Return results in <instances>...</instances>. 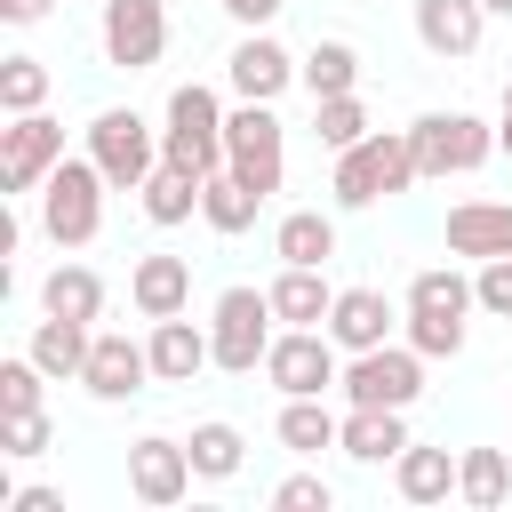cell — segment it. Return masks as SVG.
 Wrapping results in <instances>:
<instances>
[{"instance_id": "8fae6325", "label": "cell", "mask_w": 512, "mask_h": 512, "mask_svg": "<svg viewBox=\"0 0 512 512\" xmlns=\"http://www.w3.org/2000/svg\"><path fill=\"white\" fill-rule=\"evenodd\" d=\"M160 48H168V8L160 0H104V56L120 72L160 64Z\"/></svg>"}, {"instance_id": "7c38bea8", "label": "cell", "mask_w": 512, "mask_h": 512, "mask_svg": "<svg viewBox=\"0 0 512 512\" xmlns=\"http://www.w3.org/2000/svg\"><path fill=\"white\" fill-rule=\"evenodd\" d=\"M200 472H192V448L184 440H136L128 448V496L136 504H184V488H192Z\"/></svg>"}, {"instance_id": "ee69618b", "label": "cell", "mask_w": 512, "mask_h": 512, "mask_svg": "<svg viewBox=\"0 0 512 512\" xmlns=\"http://www.w3.org/2000/svg\"><path fill=\"white\" fill-rule=\"evenodd\" d=\"M504 112H512V80H504Z\"/></svg>"}, {"instance_id": "d6a6232c", "label": "cell", "mask_w": 512, "mask_h": 512, "mask_svg": "<svg viewBox=\"0 0 512 512\" xmlns=\"http://www.w3.org/2000/svg\"><path fill=\"white\" fill-rule=\"evenodd\" d=\"M368 128H376V120H368V104H360V96H320V112H312V136H320L328 152H352Z\"/></svg>"}, {"instance_id": "ac0fdd59", "label": "cell", "mask_w": 512, "mask_h": 512, "mask_svg": "<svg viewBox=\"0 0 512 512\" xmlns=\"http://www.w3.org/2000/svg\"><path fill=\"white\" fill-rule=\"evenodd\" d=\"M448 248L488 264V256H512V200H464L448 216Z\"/></svg>"}, {"instance_id": "e0dca14e", "label": "cell", "mask_w": 512, "mask_h": 512, "mask_svg": "<svg viewBox=\"0 0 512 512\" xmlns=\"http://www.w3.org/2000/svg\"><path fill=\"white\" fill-rule=\"evenodd\" d=\"M216 360V344H208V328H192L184 312H168V320H152V376L160 384H192L200 368Z\"/></svg>"}, {"instance_id": "f35d334b", "label": "cell", "mask_w": 512, "mask_h": 512, "mask_svg": "<svg viewBox=\"0 0 512 512\" xmlns=\"http://www.w3.org/2000/svg\"><path fill=\"white\" fill-rule=\"evenodd\" d=\"M8 512H64V488H16Z\"/></svg>"}, {"instance_id": "7402d4cb", "label": "cell", "mask_w": 512, "mask_h": 512, "mask_svg": "<svg viewBox=\"0 0 512 512\" xmlns=\"http://www.w3.org/2000/svg\"><path fill=\"white\" fill-rule=\"evenodd\" d=\"M392 488H400L408 504H448V496H456V456H448V448H416V440H408V448L392 456Z\"/></svg>"}, {"instance_id": "3957f363", "label": "cell", "mask_w": 512, "mask_h": 512, "mask_svg": "<svg viewBox=\"0 0 512 512\" xmlns=\"http://www.w3.org/2000/svg\"><path fill=\"white\" fill-rule=\"evenodd\" d=\"M40 224L56 248H88L104 224V168L96 160H56L40 184Z\"/></svg>"}, {"instance_id": "ab89813d", "label": "cell", "mask_w": 512, "mask_h": 512, "mask_svg": "<svg viewBox=\"0 0 512 512\" xmlns=\"http://www.w3.org/2000/svg\"><path fill=\"white\" fill-rule=\"evenodd\" d=\"M224 8H232V16L248 24V32H264V24H272V16L288 8V0H224Z\"/></svg>"}, {"instance_id": "5bb4252c", "label": "cell", "mask_w": 512, "mask_h": 512, "mask_svg": "<svg viewBox=\"0 0 512 512\" xmlns=\"http://www.w3.org/2000/svg\"><path fill=\"white\" fill-rule=\"evenodd\" d=\"M296 72H304V64H296V56H288L272 32H248V40L232 48V88H240V96H256V104H272V96H280Z\"/></svg>"}, {"instance_id": "4fadbf2b", "label": "cell", "mask_w": 512, "mask_h": 512, "mask_svg": "<svg viewBox=\"0 0 512 512\" xmlns=\"http://www.w3.org/2000/svg\"><path fill=\"white\" fill-rule=\"evenodd\" d=\"M144 376H152V344L120 336V328H96V344H88V368H80V384H88L96 400H128V392H144Z\"/></svg>"}, {"instance_id": "83f0119b", "label": "cell", "mask_w": 512, "mask_h": 512, "mask_svg": "<svg viewBox=\"0 0 512 512\" xmlns=\"http://www.w3.org/2000/svg\"><path fill=\"white\" fill-rule=\"evenodd\" d=\"M40 312H64V320H96V312H104V280H96L88 264H56V272L40 280Z\"/></svg>"}, {"instance_id": "8992f818", "label": "cell", "mask_w": 512, "mask_h": 512, "mask_svg": "<svg viewBox=\"0 0 512 512\" xmlns=\"http://www.w3.org/2000/svg\"><path fill=\"white\" fill-rule=\"evenodd\" d=\"M280 120H272V104H256V96H240V112H224V168L240 176V184H256L264 200L280 192Z\"/></svg>"}, {"instance_id": "603a6c76", "label": "cell", "mask_w": 512, "mask_h": 512, "mask_svg": "<svg viewBox=\"0 0 512 512\" xmlns=\"http://www.w3.org/2000/svg\"><path fill=\"white\" fill-rule=\"evenodd\" d=\"M88 344H96V328H88V320H64V312H48V320L32 328V360H40L48 376H80V368H88Z\"/></svg>"}, {"instance_id": "d590c367", "label": "cell", "mask_w": 512, "mask_h": 512, "mask_svg": "<svg viewBox=\"0 0 512 512\" xmlns=\"http://www.w3.org/2000/svg\"><path fill=\"white\" fill-rule=\"evenodd\" d=\"M272 504H280V512H328L336 496H328V480H320V472H296V480H280V488H272Z\"/></svg>"}, {"instance_id": "9c48e42d", "label": "cell", "mask_w": 512, "mask_h": 512, "mask_svg": "<svg viewBox=\"0 0 512 512\" xmlns=\"http://www.w3.org/2000/svg\"><path fill=\"white\" fill-rule=\"evenodd\" d=\"M56 160H64V128L48 112H8V128H0V184L8 192H40Z\"/></svg>"}, {"instance_id": "52a82bcc", "label": "cell", "mask_w": 512, "mask_h": 512, "mask_svg": "<svg viewBox=\"0 0 512 512\" xmlns=\"http://www.w3.org/2000/svg\"><path fill=\"white\" fill-rule=\"evenodd\" d=\"M416 392H424V352L416 344H368L344 368V400L352 408H408Z\"/></svg>"}, {"instance_id": "2e32d148", "label": "cell", "mask_w": 512, "mask_h": 512, "mask_svg": "<svg viewBox=\"0 0 512 512\" xmlns=\"http://www.w3.org/2000/svg\"><path fill=\"white\" fill-rule=\"evenodd\" d=\"M328 336H336L344 352L384 344V336H392V296H384V288H336V304H328Z\"/></svg>"}, {"instance_id": "836d02e7", "label": "cell", "mask_w": 512, "mask_h": 512, "mask_svg": "<svg viewBox=\"0 0 512 512\" xmlns=\"http://www.w3.org/2000/svg\"><path fill=\"white\" fill-rule=\"evenodd\" d=\"M48 96V64L40 56H8L0 64V112H40Z\"/></svg>"}, {"instance_id": "4dcf8cb0", "label": "cell", "mask_w": 512, "mask_h": 512, "mask_svg": "<svg viewBox=\"0 0 512 512\" xmlns=\"http://www.w3.org/2000/svg\"><path fill=\"white\" fill-rule=\"evenodd\" d=\"M192 472L200 480H232L240 472V456H248V440H240V424H192Z\"/></svg>"}, {"instance_id": "277c9868", "label": "cell", "mask_w": 512, "mask_h": 512, "mask_svg": "<svg viewBox=\"0 0 512 512\" xmlns=\"http://www.w3.org/2000/svg\"><path fill=\"white\" fill-rule=\"evenodd\" d=\"M272 288H224L216 296V320H208V344H216V368L232 376H256L264 352H272Z\"/></svg>"}, {"instance_id": "d4e9b609", "label": "cell", "mask_w": 512, "mask_h": 512, "mask_svg": "<svg viewBox=\"0 0 512 512\" xmlns=\"http://www.w3.org/2000/svg\"><path fill=\"white\" fill-rule=\"evenodd\" d=\"M456 496H464L472 512H504V496H512L504 448H464V456H456Z\"/></svg>"}, {"instance_id": "74e56055", "label": "cell", "mask_w": 512, "mask_h": 512, "mask_svg": "<svg viewBox=\"0 0 512 512\" xmlns=\"http://www.w3.org/2000/svg\"><path fill=\"white\" fill-rule=\"evenodd\" d=\"M472 288H480V304H488V312H504V320H512V256H488Z\"/></svg>"}, {"instance_id": "d6986e66", "label": "cell", "mask_w": 512, "mask_h": 512, "mask_svg": "<svg viewBox=\"0 0 512 512\" xmlns=\"http://www.w3.org/2000/svg\"><path fill=\"white\" fill-rule=\"evenodd\" d=\"M480 24H488L480 0H416V40L432 56H472L480 48Z\"/></svg>"}, {"instance_id": "7bdbcfd3", "label": "cell", "mask_w": 512, "mask_h": 512, "mask_svg": "<svg viewBox=\"0 0 512 512\" xmlns=\"http://www.w3.org/2000/svg\"><path fill=\"white\" fill-rule=\"evenodd\" d=\"M480 8H488V16H512V0H480Z\"/></svg>"}, {"instance_id": "f546056e", "label": "cell", "mask_w": 512, "mask_h": 512, "mask_svg": "<svg viewBox=\"0 0 512 512\" xmlns=\"http://www.w3.org/2000/svg\"><path fill=\"white\" fill-rule=\"evenodd\" d=\"M144 216L152 224H184V216H200V176H184V168H152L144 176Z\"/></svg>"}, {"instance_id": "8d00e7d4", "label": "cell", "mask_w": 512, "mask_h": 512, "mask_svg": "<svg viewBox=\"0 0 512 512\" xmlns=\"http://www.w3.org/2000/svg\"><path fill=\"white\" fill-rule=\"evenodd\" d=\"M0 448L8 456H40L48 448V416L32 408V416H0Z\"/></svg>"}, {"instance_id": "30bf717a", "label": "cell", "mask_w": 512, "mask_h": 512, "mask_svg": "<svg viewBox=\"0 0 512 512\" xmlns=\"http://www.w3.org/2000/svg\"><path fill=\"white\" fill-rule=\"evenodd\" d=\"M264 376H272L280 392H328V384H344L336 336H320V328H280L272 352H264Z\"/></svg>"}, {"instance_id": "b9f144b4", "label": "cell", "mask_w": 512, "mask_h": 512, "mask_svg": "<svg viewBox=\"0 0 512 512\" xmlns=\"http://www.w3.org/2000/svg\"><path fill=\"white\" fill-rule=\"evenodd\" d=\"M496 152H504V160H512V112H504V120H496Z\"/></svg>"}, {"instance_id": "6da1fadb", "label": "cell", "mask_w": 512, "mask_h": 512, "mask_svg": "<svg viewBox=\"0 0 512 512\" xmlns=\"http://www.w3.org/2000/svg\"><path fill=\"white\" fill-rule=\"evenodd\" d=\"M424 168H416V136L408 128H368L352 152H336V200L344 208H376L392 192H408Z\"/></svg>"}, {"instance_id": "f1b7e54d", "label": "cell", "mask_w": 512, "mask_h": 512, "mask_svg": "<svg viewBox=\"0 0 512 512\" xmlns=\"http://www.w3.org/2000/svg\"><path fill=\"white\" fill-rule=\"evenodd\" d=\"M272 248H280V264H328L336 256V224L320 208H296V216H280Z\"/></svg>"}, {"instance_id": "cb8c5ba5", "label": "cell", "mask_w": 512, "mask_h": 512, "mask_svg": "<svg viewBox=\"0 0 512 512\" xmlns=\"http://www.w3.org/2000/svg\"><path fill=\"white\" fill-rule=\"evenodd\" d=\"M336 432H344V416L328 408V392H288V408H280V440H288L296 456L336 448Z\"/></svg>"}, {"instance_id": "44dd1931", "label": "cell", "mask_w": 512, "mask_h": 512, "mask_svg": "<svg viewBox=\"0 0 512 512\" xmlns=\"http://www.w3.org/2000/svg\"><path fill=\"white\" fill-rule=\"evenodd\" d=\"M336 448H344V456H360V464L400 456V448H408V408H352V416H344V432H336Z\"/></svg>"}, {"instance_id": "4316f807", "label": "cell", "mask_w": 512, "mask_h": 512, "mask_svg": "<svg viewBox=\"0 0 512 512\" xmlns=\"http://www.w3.org/2000/svg\"><path fill=\"white\" fill-rule=\"evenodd\" d=\"M256 208H264V192H256V184H240L232 168H216V176L200 184V216H208V232H248V224H256Z\"/></svg>"}, {"instance_id": "9a60e30c", "label": "cell", "mask_w": 512, "mask_h": 512, "mask_svg": "<svg viewBox=\"0 0 512 512\" xmlns=\"http://www.w3.org/2000/svg\"><path fill=\"white\" fill-rule=\"evenodd\" d=\"M128 304H136L144 320L184 312V304H192V264H184V256H136V272H128Z\"/></svg>"}, {"instance_id": "60d3db41", "label": "cell", "mask_w": 512, "mask_h": 512, "mask_svg": "<svg viewBox=\"0 0 512 512\" xmlns=\"http://www.w3.org/2000/svg\"><path fill=\"white\" fill-rule=\"evenodd\" d=\"M0 16H8V24H40V16H48V0H0Z\"/></svg>"}, {"instance_id": "e575fe53", "label": "cell", "mask_w": 512, "mask_h": 512, "mask_svg": "<svg viewBox=\"0 0 512 512\" xmlns=\"http://www.w3.org/2000/svg\"><path fill=\"white\" fill-rule=\"evenodd\" d=\"M40 376H48V368H40L32 352H24V360H0V416H32V408H40Z\"/></svg>"}, {"instance_id": "484cf974", "label": "cell", "mask_w": 512, "mask_h": 512, "mask_svg": "<svg viewBox=\"0 0 512 512\" xmlns=\"http://www.w3.org/2000/svg\"><path fill=\"white\" fill-rule=\"evenodd\" d=\"M160 160L208 184V176L224 168V128H192V120H168V128H160Z\"/></svg>"}, {"instance_id": "7a4b0ae2", "label": "cell", "mask_w": 512, "mask_h": 512, "mask_svg": "<svg viewBox=\"0 0 512 512\" xmlns=\"http://www.w3.org/2000/svg\"><path fill=\"white\" fill-rule=\"evenodd\" d=\"M480 304V288L464 280V272H448V264H424L416 280H408V344L424 352V360H456L464 352V312Z\"/></svg>"}, {"instance_id": "5b68a950", "label": "cell", "mask_w": 512, "mask_h": 512, "mask_svg": "<svg viewBox=\"0 0 512 512\" xmlns=\"http://www.w3.org/2000/svg\"><path fill=\"white\" fill-rule=\"evenodd\" d=\"M88 160L104 168L112 192H144V176L160 168V144H152V128H144V112L112 104V112L88 120Z\"/></svg>"}, {"instance_id": "1f68e13d", "label": "cell", "mask_w": 512, "mask_h": 512, "mask_svg": "<svg viewBox=\"0 0 512 512\" xmlns=\"http://www.w3.org/2000/svg\"><path fill=\"white\" fill-rule=\"evenodd\" d=\"M304 88H312V104H320V96H352V88H360V56H352L344 40H320V48L304 56Z\"/></svg>"}, {"instance_id": "ffe728a7", "label": "cell", "mask_w": 512, "mask_h": 512, "mask_svg": "<svg viewBox=\"0 0 512 512\" xmlns=\"http://www.w3.org/2000/svg\"><path fill=\"white\" fill-rule=\"evenodd\" d=\"M328 304H336V288L320 280V264H280V280H272V312H280L288 328H328Z\"/></svg>"}, {"instance_id": "ba28073f", "label": "cell", "mask_w": 512, "mask_h": 512, "mask_svg": "<svg viewBox=\"0 0 512 512\" xmlns=\"http://www.w3.org/2000/svg\"><path fill=\"white\" fill-rule=\"evenodd\" d=\"M408 136H416V168L424 176H464V168H480L496 152V128L472 120V112H424Z\"/></svg>"}]
</instances>
